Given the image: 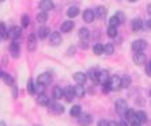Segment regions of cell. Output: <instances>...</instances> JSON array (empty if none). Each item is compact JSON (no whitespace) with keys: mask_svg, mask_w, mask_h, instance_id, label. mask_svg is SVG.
<instances>
[{"mask_svg":"<svg viewBox=\"0 0 151 126\" xmlns=\"http://www.w3.org/2000/svg\"><path fill=\"white\" fill-rule=\"evenodd\" d=\"M108 35H109L110 38L117 37V27H112V26H109V28H108Z\"/></svg>","mask_w":151,"mask_h":126,"instance_id":"cell-38","label":"cell"},{"mask_svg":"<svg viewBox=\"0 0 151 126\" xmlns=\"http://www.w3.org/2000/svg\"><path fill=\"white\" fill-rule=\"evenodd\" d=\"M52 96H53V99H61L64 96V90L60 85H55L53 87V90H52Z\"/></svg>","mask_w":151,"mask_h":126,"instance_id":"cell-15","label":"cell"},{"mask_svg":"<svg viewBox=\"0 0 151 126\" xmlns=\"http://www.w3.org/2000/svg\"><path fill=\"white\" fill-rule=\"evenodd\" d=\"M22 35V27H18V26H14V27L10 28V38L12 41H18L21 38Z\"/></svg>","mask_w":151,"mask_h":126,"instance_id":"cell-8","label":"cell"},{"mask_svg":"<svg viewBox=\"0 0 151 126\" xmlns=\"http://www.w3.org/2000/svg\"><path fill=\"white\" fill-rule=\"evenodd\" d=\"M102 91L105 92V94H108V92H110V91H112V88H110L109 83H108V84H105V85H104V88H102Z\"/></svg>","mask_w":151,"mask_h":126,"instance_id":"cell-42","label":"cell"},{"mask_svg":"<svg viewBox=\"0 0 151 126\" xmlns=\"http://www.w3.org/2000/svg\"><path fill=\"white\" fill-rule=\"evenodd\" d=\"M142 28H143V21L140 18H135L132 21V30L134 31H140Z\"/></svg>","mask_w":151,"mask_h":126,"instance_id":"cell-20","label":"cell"},{"mask_svg":"<svg viewBox=\"0 0 151 126\" xmlns=\"http://www.w3.org/2000/svg\"><path fill=\"white\" fill-rule=\"evenodd\" d=\"M131 83H132V79H131L129 76H124L121 77V88H128L131 85Z\"/></svg>","mask_w":151,"mask_h":126,"instance_id":"cell-28","label":"cell"},{"mask_svg":"<svg viewBox=\"0 0 151 126\" xmlns=\"http://www.w3.org/2000/svg\"><path fill=\"white\" fill-rule=\"evenodd\" d=\"M0 1H4V0H0Z\"/></svg>","mask_w":151,"mask_h":126,"instance_id":"cell-56","label":"cell"},{"mask_svg":"<svg viewBox=\"0 0 151 126\" xmlns=\"http://www.w3.org/2000/svg\"><path fill=\"white\" fill-rule=\"evenodd\" d=\"M131 126H142V123L139 122V121H135V122H132V125Z\"/></svg>","mask_w":151,"mask_h":126,"instance_id":"cell-49","label":"cell"},{"mask_svg":"<svg viewBox=\"0 0 151 126\" xmlns=\"http://www.w3.org/2000/svg\"><path fill=\"white\" fill-rule=\"evenodd\" d=\"M97 126H109V122H108L106 119H101V121L98 122V125H97Z\"/></svg>","mask_w":151,"mask_h":126,"instance_id":"cell-47","label":"cell"},{"mask_svg":"<svg viewBox=\"0 0 151 126\" xmlns=\"http://www.w3.org/2000/svg\"><path fill=\"white\" fill-rule=\"evenodd\" d=\"M128 1H131V3H134V1H136V0H128Z\"/></svg>","mask_w":151,"mask_h":126,"instance_id":"cell-54","label":"cell"},{"mask_svg":"<svg viewBox=\"0 0 151 126\" xmlns=\"http://www.w3.org/2000/svg\"><path fill=\"white\" fill-rule=\"evenodd\" d=\"M136 121H139L140 123L147 122V115L144 111H136Z\"/></svg>","mask_w":151,"mask_h":126,"instance_id":"cell-29","label":"cell"},{"mask_svg":"<svg viewBox=\"0 0 151 126\" xmlns=\"http://www.w3.org/2000/svg\"><path fill=\"white\" fill-rule=\"evenodd\" d=\"M150 96H151V91H150Z\"/></svg>","mask_w":151,"mask_h":126,"instance_id":"cell-55","label":"cell"},{"mask_svg":"<svg viewBox=\"0 0 151 126\" xmlns=\"http://www.w3.org/2000/svg\"><path fill=\"white\" fill-rule=\"evenodd\" d=\"M88 35H90V31H88V28L82 27L81 30H79V38H81V39H87Z\"/></svg>","mask_w":151,"mask_h":126,"instance_id":"cell-34","label":"cell"},{"mask_svg":"<svg viewBox=\"0 0 151 126\" xmlns=\"http://www.w3.org/2000/svg\"><path fill=\"white\" fill-rule=\"evenodd\" d=\"M109 85L110 88H112V91H114V90H120L121 88V77L119 76H112L109 80Z\"/></svg>","mask_w":151,"mask_h":126,"instance_id":"cell-7","label":"cell"},{"mask_svg":"<svg viewBox=\"0 0 151 126\" xmlns=\"http://www.w3.org/2000/svg\"><path fill=\"white\" fill-rule=\"evenodd\" d=\"M109 126H119V123H117L116 121H110V122H109Z\"/></svg>","mask_w":151,"mask_h":126,"instance_id":"cell-48","label":"cell"},{"mask_svg":"<svg viewBox=\"0 0 151 126\" xmlns=\"http://www.w3.org/2000/svg\"><path fill=\"white\" fill-rule=\"evenodd\" d=\"M67 15H68V18L78 16V15H79V8H78V7H70L67 10Z\"/></svg>","mask_w":151,"mask_h":126,"instance_id":"cell-30","label":"cell"},{"mask_svg":"<svg viewBox=\"0 0 151 126\" xmlns=\"http://www.w3.org/2000/svg\"><path fill=\"white\" fill-rule=\"evenodd\" d=\"M125 119L127 121H131V122H135L136 121V111H134L132 109H128L125 112Z\"/></svg>","mask_w":151,"mask_h":126,"instance_id":"cell-24","label":"cell"},{"mask_svg":"<svg viewBox=\"0 0 151 126\" xmlns=\"http://www.w3.org/2000/svg\"><path fill=\"white\" fill-rule=\"evenodd\" d=\"M35 19H37V22H38V23H45V22L48 21V12L41 11V12H38V14H37Z\"/></svg>","mask_w":151,"mask_h":126,"instance_id":"cell-26","label":"cell"},{"mask_svg":"<svg viewBox=\"0 0 151 126\" xmlns=\"http://www.w3.org/2000/svg\"><path fill=\"white\" fill-rule=\"evenodd\" d=\"M49 34H50V30L48 27H45V26H44V27H40L38 30H37V35H38L41 39L46 38V37H48Z\"/></svg>","mask_w":151,"mask_h":126,"instance_id":"cell-23","label":"cell"},{"mask_svg":"<svg viewBox=\"0 0 151 126\" xmlns=\"http://www.w3.org/2000/svg\"><path fill=\"white\" fill-rule=\"evenodd\" d=\"M113 52H114V48H113L112 43H106V45L104 46V53H105V54L110 56V54H113Z\"/></svg>","mask_w":151,"mask_h":126,"instance_id":"cell-35","label":"cell"},{"mask_svg":"<svg viewBox=\"0 0 151 126\" xmlns=\"http://www.w3.org/2000/svg\"><path fill=\"white\" fill-rule=\"evenodd\" d=\"M106 14H108V10H106V7H104V6H99V7H97V10H95V16L98 18V19H105Z\"/></svg>","mask_w":151,"mask_h":126,"instance_id":"cell-19","label":"cell"},{"mask_svg":"<svg viewBox=\"0 0 151 126\" xmlns=\"http://www.w3.org/2000/svg\"><path fill=\"white\" fill-rule=\"evenodd\" d=\"M116 16L119 18V21L120 23H124V21H125V15L121 12V11H119V12H116Z\"/></svg>","mask_w":151,"mask_h":126,"instance_id":"cell-40","label":"cell"},{"mask_svg":"<svg viewBox=\"0 0 151 126\" xmlns=\"http://www.w3.org/2000/svg\"><path fill=\"white\" fill-rule=\"evenodd\" d=\"M93 122V118L90 114H86V112H83V114H81V115L78 117V123L81 126H90Z\"/></svg>","mask_w":151,"mask_h":126,"instance_id":"cell-2","label":"cell"},{"mask_svg":"<svg viewBox=\"0 0 151 126\" xmlns=\"http://www.w3.org/2000/svg\"><path fill=\"white\" fill-rule=\"evenodd\" d=\"M49 109H50V111L55 112V114H61V112H64V106L60 105V103H53V102H50Z\"/></svg>","mask_w":151,"mask_h":126,"instance_id":"cell-16","label":"cell"},{"mask_svg":"<svg viewBox=\"0 0 151 126\" xmlns=\"http://www.w3.org/2000/svg\"><path fill=\"white\" fill-rule=\"evenodd\" d=\"M119 25H120L119 18H117L116 15H113V16L109 19V26H112V27H117Z\"/></svg>","mask_w":151,"mask_h":126,"instance_id":"cell-36","label":"cell"},{"mask_svg":"<svg viewBox=\"0 0 151 126\" xmlns=\"http://www.w3.org/2000/svg\"><path fill=\"white\" fill-rule=\"evenodd\" d=\"M74 91H75V96H76V98H83L84 94H86V90H84V87L82 85V84H78V85H75V87H74Z\"/></svg>","mask_w":151,"mask_h":126,"instance_id":"cell-21","label":"cell"},{"mask_svg":"<svg viewBox=\"0 0 151 126\" xmlns=\"http://www.w3.org/2000/svg\"><path fill=\"white\" fill-rule=\"evenodd\" d=\"M95 11L93 10H84L83 11V21L87 22V23H90V22H93L95 19Z\"/></svg>","mask_w":151,"mask_h":126,"instance_id":"cell-14","label":"cell"},{"mask_svg":"<svg viewBox=\"0 0 151 126\" xmlns=\"http://www.w3.org/2000/svg\"><path fill=\"white\" fill-rule=\"evenodd\" d=\"M147 11H148V14L151 15V3H150V4H148V6H147Z\"/></svg>","mask_w":151,"mask_h":126,"instance_id":"cell-50","label":"cell"},{"mask_svg":"<svg viewBox=\"0 0 151 126\" xmlns=\"http://www.w3.org/2000/svg\"><path fill=\"white\" fill-rule=\"evenodd\" d=\"M18 94H19L18 88L15 85H12V98H18Z\"/></svg>","mask_w":151,"mask_h":126,"instance_id":"cell-44","label":"cell"},{"mask_svg":"<svg viewBox=\"0 0 151 126\" xmlns=\"http://www.w3.org/2000/svg\"><path fill=\"white\" fill-rule=\"evenodd\" d=\"M70 114L72 117H79L82 114V109H81V106L79 105H75V106H72V107H71V111H70Z\"/></svg>","mask_w":151,"mask_h":126,"instance_id":"cell-27","label":"cell"},{"mask_svg":"<svg viewBox=\"0 0 151 126\" xmlns=\"http://www.w3.org/2000/svg\"><path fill=\"white\" fill-rule=\"evenodd\" d=\"M49 42L52 46H57L61 43V34L59 31H53L49 35Z\"/></svg>","mask_w":151,"mask_h":126,"instance_id":"cell-5","label":"cell"},{"mask_svg":"<svg viewBox=\"0 0 151 126\" xmlns=\"http://www.w3.org/2000/svg\"><path fill=\"white\" fill-rule=\"evenodd\" d=\"M0 126H7V123L4 122V121H0Z\"/></svg>","mask_w":151,"mask_h":126,"instance_id":"cell-52","label":"cell"},{"mask_svg":"<svg viewBox=\"0 0 151 126\" xmlns=\"http://www.w3.org/2000/svg\"><path fill=\"white\" fill-rule=\"evenodd\" d=\"M128 122H129V121H127V119L124 118V119H121V121L119 122V126H129V123Z\"/></svg>","mask_w":151,"mask_h":126,"instance_id":"cell-45","label":"cell"},{"mask_svg":"<svg viewBox=\"0 0 151 126\" xmlns=\"http://www.w3.org/2000/svg\"><path fill=\"white\" fill-rule=\"evenodd\" d=\"M50 81H52V76H50V73H46V72L41 73L37 79V83L40 85H48V84H50Z\"/></svg>","mask_w":151,"mask_h":126,"instance_id":"cell-6","label":"cell"},{"mask_svg":"<svg viewBox=\"0 0 151 126\" xmlns=\"http://www.w3.org/2000/svg\"><path fill=\"white\" fill-rule=\"evenodd\" d=\"M114 107H116L117 114H120V115H125L127 110H128V103H127V100H124V99H119V100H116Z\"/></svg>","mask_w":151,"mask_h":126,"instance_id":"cell-1","label":"cell"},{"mask_svg":"<svg viewBox=\"0 0 151 126\" xmlns=\"http://www.w3.org/2000/svg\"><path fill=\"white\" fill-rule=\"evenodd\" d=\"M37 102H38L41 106H49L50 99H49V96H48V95H45L44 92H42V94H40L38 96H37Z\"/></svg>","mask_w":151,"mask_h":126,"instance_id":"cell-18","label":"cell"},{"mask_svg":"<svg viewBox=\"0 0 151 126\" xmlns=\"http://www.w3.org/2000/svg\"><path fill=\"white\" fill-rule=\"evenodd\" d=\"M64 98H65V100L70 103V102H72V99L75 98V91L72 87H65V90H64Z\"/></svg>","mask_w":151,"mask_h":126,"instance_id":"cell-17","label":"cell"},{"mask_svg":"<svg viewBox=\"0 0 151 126\" xmlns=\"http://www.w3.org/2000/svg\"><path fill=\"white\" fill-rule=\"evenodd\" d=\"M74 80L76 84H82V85H84V83H86V80H87V75L83 73V72H75L74 73Z\"/></svg>","mask_w":151,"mask_h":126,"instance_id":"cell-12","label":"cell"},{"mask_svg":"<svg viewBox=\"0 0 151 126\" xmlns=\"http://www.w3.org/2000/svg\"><path fill=\"white\" fill-rule=\"evenodd\" d=\"M93 52H94V54H97V56H101L102 53H104V45H102V43H95V45L93 46Z\"/></svg>","mask_w":151,"mask_h":126,"instance_id":"cell-31","label":"cell"},{"mask_svg":"<svg viewBox=\"0 0 151 126\" xmlns=\"http://www.w3.org/2000/svg\"><path fill=\"white\" fill-rule=\"evenodd\" d=\"M75 52H76V48H75V46H70V48H68V50H67V54H68V56H74Z\"/></svg>","mask_w":151,"mask_h":126,"instance_id":"cell-41","label":"cell"},{"mask_svg":"<svg viewBox=\"0 0 151 126\" xmlns=\"http://www.w3.org/2000/svg\"><path fill=\"white\" fill-rule=\"evenodd\" d=\"M147 27L151 30V19H148V21H147Z\"/></svg>","mask_w":151,"mask_h":126,"instance_id":"cell-51","label":"cell"},{"mask_svg":"<svg viewBox=\"0 0 151 126\" xmlns=\"http://www.w3.org/2000/svg\"><path fill=\"white\" fill-rule=\"evenodd\" d=\"M27 91L32 95L35 94V85H34V83H33L32 79H29V81H27Z\"/></svg>","mask_w":151,"mask_h":126,"instance_id":"cell-37","label":"cell"},{"mask_svg":"<svg viewBox=\"0 0 151 126\" xmlns=\"http://www.w3.org/2000/svg\"><path fill=\"white\" fill-rule=\"evenodd\" d=\"M132 60H134V63L136 64V65H143V64H146V61H147V57H146L144 53L136 52L134 54V57H132Z\"/></svg>","mask_w":151,"mask_h":126,"instance_id":"cell-4","label":"cell"},{"mask_svg":"<svg viewBox=\"0 0 151 126\" xmlns=\"http://www.w3.org/2000/svg\"><path fill=\"white\" fill-rule=\"evenodd\" d=\"M88 77L91 79L94 83H98V72H97V69H90L88 70Z\"/></svg>","mask_w":151,"mask_h":126,"instance_id":"cell-33","label":"cell"},{"mask_svg":"<svg viewBox=\"0 0 151 126\" xmlns=\"http://www.w3.org/2000/svg\"><path fill=\"white\" fill-rule=\"evenodd\" d=\"M35 48H37V37L35 34H30L27 38V49L29 52H34Z\"/></svg>","mask_w":151,"mask_h":126,"instance_id":"cell-11","label":"cell"},{"mask_svg":"<svg viewBox=\"0 0 151 126\" xmlns=\"http://www.w3.org/2000/svg\"><path fill=\"white\" fill-rule=\"evenodd\" d=\"M110 80V76L109 73H108V70H99L98 72V83L102 84V85H105V84H108Z\"/></svg>","mask_w":151,"mask_h":126,"instance_id":"cell-10","label":"cell"},{"mask_svg":"<svg viewBox=\"0 0 151 126\" xmlns=\"http://www.w3.org/2000/svg\"><path fill=\"white\" fill-rule=\"evenodd\" d=\"M29 23H30V19H29V15L23 14L22 15V27H27Z\"/></svg>","mask_w":151,"mask_h":126,"instance_id":"cell-39","label":"cell"},{"mask_svg":"<svg viewBox=\"0 0 151 126\" xmlns=\"http://www.w3.org/2000/svg\"><path fill=\"white\" fill-rule=\"evenodd\" d=\"M146 48H147V42L144 39H135L132 42V50L135 52H143Z\"/></svg>","mask_w":151,"mask_h":126,"instance_id":"cell-3","label":"cell"},{"mask_svg":"<svg viewBox=\"0 0 151 126\" xmlns=\"http://www.w3.org/2000/svg\"><path fill=\"white\" fill-rule=\"evenodd\" d=\"M1 79H3V81L7 84V85H14V77L11 76V75L3 73V77H1Z\"/></svg>","mask_w":151,"mask_h":126,"instance_id":"cell-32","label":"cell"},{"mask_svg":"<svg viewBox=\"0 0 151 126\" xmlns=\"http://www.w3.org/2000/svg\"><path fill=\"white\" fill-rule=\"evenodd\" d=\"M87 39H82L81 41V48L82 49H87Z\"/></svg>","mask_w":151,"mask_h":126,"instance_id":"cell-46","label":"cell"},{"mask_svg":"<svg viewBox=\"0 0 151 126\" xmlns=\"http://www.w3.org/2000/svg\"><path fill=\"white\" fill-rule=\"evenodd\" d=\"M38 7L41 8L42 11L48 12V11H50V10L55 8V4H53V1H50V0H41V1L38 3Z\"/></svg>","mask_w":151,"mask_h":126,"instance_id":"cell-9","label":"cell"},{"mask_svg":"<svg viewBox=\"0 0 151 126\" xmlns=\"http://www.w3.org/2000/svg\"><path fill=\"white\" fill-rule=\"evenodd\" d=\"M146 73L151 77V61H148V64L146 65Z\"/></svg>","mask_w":151,"mask_h":126,"instance_id":"cell-43","label":"cell"},{"mask_svg":"<svg viewBox=\"0 0 151 126\" xmlns=\"http://www.w3.org/2000/svg\"><path fill=\"white\" fill-rule=\"evenodd\" d=\"M72 28H74V22L72 21H64L63 23H61V31L70 33Z\"/></svg>","mask_w":151,"mask_h":126,"instance_id":"cell-22","label":"cell"},{"mask_svg":"<svg viewBox=\"0 0 151 126\" xmlns=\"http://www.w3.org/2000/svg\"><path fill=\"white\" fill-rule=\"evenodd\" d=\"M1 77H3V72H1V70H0V79H1Z\"/></svg>","mask_w":151,"mask_h":126,"instance_id":"cell-53","label":"cell"},{"mask_svg":"<svg viewBox=\"0 0 151 126\" xmlns=\"http://www.w3.org/2000/svg\"><path fill=\"white\" fill-rule=\"evenodd\" d=\"M19 52H21V49H19V42L18 41H12L10 45V53L12 57H19Z\"/></svg>","mask_w":151,"mask_h":126,"instance_id":"cell-13","label":"cell"},{"mask_svg":"<svg viewBox=\"0 0 151 126\" xmlns=\"http://www.w3.org/2000/svg\"><path fill=\"white\" fill-rule=\"evenodd\" d=\"M0 37L4 39L10 38V31H7V27H6L3 22H0Z\"/></svg>","mask_w":151,"mask_h":126,"instance_id":"cell-25","label":"cell"}]
</instances>
